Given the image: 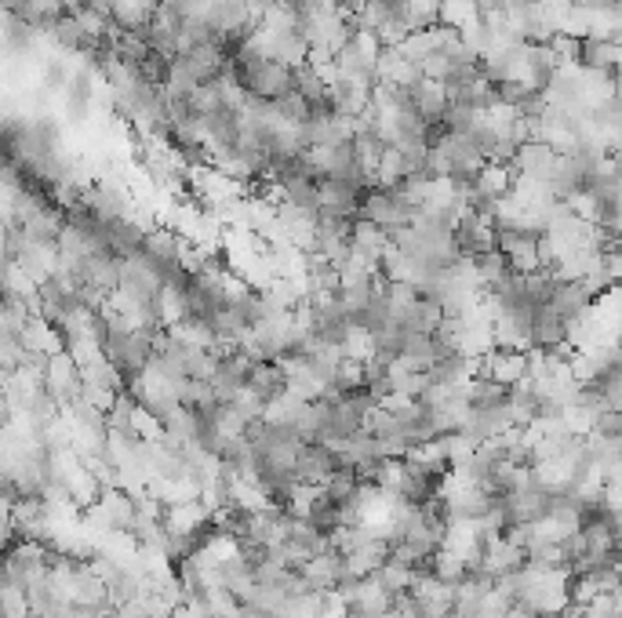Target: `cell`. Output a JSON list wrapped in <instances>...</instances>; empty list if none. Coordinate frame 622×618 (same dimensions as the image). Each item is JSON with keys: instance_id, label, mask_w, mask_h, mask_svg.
Instances as JSON below:
<instances>
[{"instance_id": "cell-3", "label": "cell", "mask_w": 622, "mask_h": 618, "mask_svg": "<svg viewBox=\"0 0 622 618\" xmlns=\"http://www.w3.org/2000/svg\"><path fill=\"white\" fill-rule=\"evenodd\" d=\"M455 251H459L466 262H477L488 251H499V233H495V222L481 219L477 211H466L459 222H455Z\"/></svg>"}, {"instance_id": "cell-9", "label": "cell", "mask_w": 622, "mask_h": 618, "mask_svg": "<svg viewBox=\"0 0 622 618\" xmlns=\"http://www.w3.org/2000/svg\"><path fill=\"white\" fill-rule=\"evenodd\" d=\"M557 313H561L568 324H579V320H586L593 313V306H597V295H593L582 280H564L561 288H557V295H553V302H550Z\"/></svg>"}, {"instance_id": "cell-7", "label": "cell", "mask_w": 622, "mask_h": 618, "mask_svg": "<svg viewBox=\"0 0 622 618\" xmlns=\"http://www.w3.org/2000/svg\"><path fill=\"white\" fill-rule=\"evenodd\" d=\"M364 193L350 182L339 179H321V211L317 215H339V219H361Z\"/></svg>"}, {"instance_id": "cell-11", "label": "cell", "mask_w": 622, "mask_h": 618, "mask_svg": "<svg viewBox=\"0 0 622 618\" xmlns=\"http://www.w3.org/2000/svg\"><path fill=\"white\" fill-rule=\"evenodd\" d=\"M473 270H477V280L484 284V291L488 295H495L499 288H506L517 273H513V266H510V259L502 255V251H488V255H481V259L473 262Z\"/></svg>"}, {"instance_id": "cell-16", "label": "cell", "mask_w": 622, "mask_h": 618, "mask_svg": "<svg viewBox=\"0 0 622 618\" xmlns=\"http://www.w3.org/2000/svg\"><path fill=\"white\" fill-rule=\"evenodd\" d=\"M375 579L390 589V593H397V597H401V593H412V586H415V579H419V575H415L412 568H404V564H393V560H386V564L375 571Z\"/></svg>"}, {"instance_id": "cell-12", "label": "cell", "mask_w": 622, "mask_h": 618, "mask_svg": "<svg viewBox=\"0 0 622 618\" xmlns=\"http://www.w3.org/2000/svg\"><path fill=\"white\" fill-rule=\"evenodd\" d=\"M350 244H353V251H361V255H368V259L379 262L382 251L390 248V233L382 230L379 222H372V219H357L353 222Z\"/></svg>"}, {"instance_id": "cell-18", "label": "cell", "mask_w": 622, "mask_h": 618, "mask_svg": "<svg viewBox=\"0 0 622 618\" xmlns=\"http://www.w3.org/2000/svg\"><path fill=\"white\" fill-rule=\"evenodd\" d=\"M481 19H506V0H473Z\"/></svg>"}, {"instance_id": "cell-1", "label": "cell", "mask_w": 622, "mask_h": 618, "mask_svg": "<svg viewBox=\"0 0 622 618\" xmlns=\"http://www.w3.org/2000/svg\"><path fill=\"white\" fill-rule=\"evenodd\" d=\"M477 375L499 382V386H506V389L521 386V382L532 379V353L510 349V346H492L477 360Z\"/></svg>"}, {"instance_id": "cell-10", "label": "cell", "mask_w": 622, "mask_h": 618, "mask_svg": "<svg viewBox=\"0 0 622 618\" xmlns=\"http://www.w3.org/2000/svg\"><path fill=\"white\" fill-rule=\"evenodd\" d=\"M426 375H430L433 386L459 389V386H466V382H470L473 375H477V360L466 357V353H459V349H455V353H448V357L437 360V364H433V368L426 371Z\"/></svg>"}, {"instance_id": "cell-14", "label": "cell", "mask_w": 622, "mask_h": 618, "mask_svg": "<svg viewBox=\"0 0 622 618\" xmlns=\"http://www.w3.org/2000/svg\"><path fill=\"white\" fill-rule=\"evenodd\" d=\"M295 91H299L306 102H328L332 99V84L324 80V73L317 70L313 62L295 66Z\"/></svg>"}, {"instance_id": "cell-13", "label": "cell", "mask_w": 622, "mask_h": 618, "mask_svg": "<svg viewBox=\"0 0 622 618\" xmlns=\"http://www.w3.org/2000/svg\"><path fill=\"white\" fill-rule=\"evenodd\" d=\"M466 400H470L473 411L499 408V404H506V400H510V389L499 386V382H492V379H484V375H473V379L466 382Z\"/></svg>"}, {"instance_id": "cell-5", "label": "cell", "mask_w": 622, "mask_h": 618, "mask_svg": "<svg viewBox=\"0 0 622 618\" xmlns=\"http://www.w3.org/2000/svg\"><path fill=\"white\" fill-rule=\"evenodd\" d=\"M572 346V324L553 306H539L532 320V353H553Z\"/></svg>"}, {"instance_id": "cell-15", "label": "cell", "mask_w": 622, "mask_h": 618, "mask_svg": "<svg viewBox=\"0 0 622 618\" xmlns=\"http://www.w3.org/2000/svg\"><path fill=\"white\" fill-rule=\"evenodd\" d=\"M324 491H328V499L335 502V506H357L361 502V495H364V488H361V480H357V473L353 469H339V473H332L328 477V484H324Z\"/></svg>"}, {"instance_id": "cell-8", "label": "cell", "mask_w": 622, "mask_h": 618, "mask_svg": "<svg viewBox=\"0 0 622 618\" xmlns=\"http://www.w3.org/2000/svg\"><path fill=\"white\" fill-rule=\"evenodd\" d=\"M288 386H291V375H288V364H281V360H262V364L251 368L248 389L259 400H266V408H270L273 400H281L288 393Z\"/></svg>"}, {"instance_id": "cell-6", "label": "cell", "mask_w": 622, "mask_h": 618, "mask_svg": "<svg viewBox=\"0 0 622 618\" xmlns=\"http://www.w3.org/2000/svg\"><path fill=\"white\" fill-rule=\"evenodd\" d=\"M579 66L590 73L615 77L622 70V44L612 37H582L579 40Z\"/></svg>"}, {"instance_id": "cell-17", "label": "cell", "mask_w": 622, "mask_h": 618, "mask_svg": "<svg viewBox=\"0 0 622 618\" xmlns=\"http://www.w3.org/2000/svg\"><path fill=\"white\" fill-rule=\"evenodd\" d=\"M593 433H597V437H622V411L604 408L601 415H597V422H593Z\"/></svg>"}, {"instance_id": "cell-4", "label": "cell", "mask_w": 622, "mask_h": 618, "mask_svg": "<svg viewBox=\"0 0 622 618\" xmlns=\"http://www.w3.org/2000/svg\"><path fill=\"white\" fill-rule=\"evenodd\" d=\"M339 451L332 444H302L299 459H295V473H299L302 484L310 488H324L332 473H339Z\"/></svg>"}, {"instance_id": "cell-19", "label": "cell", "mask_w": 622, "mask_h": 618, "mask_svg": "<svg viewBox=\"0 0 622 618\" xmlns=\"http://www.w3.org/2000/svg\"><path fill=\"white\" fill-rule=\"evenodd\" d=\"M608 488H622V462H619V477H615L612 484H608Z\"/></svg>"}, {"instance_id": "cell-20", "label": "cell", "mask_w": 622, "mask_h": 618, "mask_svg": "<svg viewBox=\"0 0 622 618\" xmlns=\"http://www.w3.org/2000/svg\"><path fill=\"white\" fill-rule=\"evenodd\" d=\"M448 618H452V615H448Z\"/></svg>"}, {"instance_id": "cell-2", "label": "cell", "mask_w": 622, "mask_h": 618, "mask_svg": "<svg viewBox=\"0 0 622 618\" xmlns=\"http://www.w3.org/2000/svg\"><path fill=\"white\" fill-rule=\"evenodd\" d=\"M44 389H48V397L55 400L62 411L73 408V404L84 397L81 364H77L70 353H55V357L48 360V368H44Z\"/></svg>"}]
</instances>
